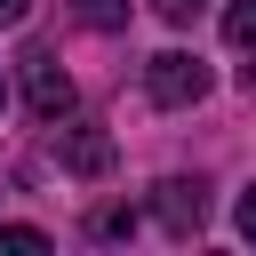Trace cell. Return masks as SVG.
<instances>
[{"instance_id": "6da1fadb", "label": "cell", "mask_w": 256, "mask_h": 256, "mask_svg": "<svg viewBox=\"0 0 256 256\" xmlns=\"http://www.w3.org/2000/svg\"><path fill=\"white\" fill-rule=\"evenodd\" d=\"M144 96H152L160 112H184V104H200V96H208V64H200V56H184V48H168V56H152V64H144Z\"/></svg>"}, {"instance_id": "7a4b0ae2", "label": "cell", "mask_w": 256, "mask_h": 256, "mask_svg": "<svg viewBox=\"0 0 256 256\" xmlns=\"http://www.w3.org/2000/svg\"><path fill=\"white\" fill-rule=\"evenodd\" d=\"M24 104H32L40 120H64V112H72V80H64V64H56L48 48L24 56Z\"/></svg>"}, {"instance_id": "3957f363", "label": "cell", "mask_w": 256, "mask_h": 256, "mask_svg": "<svg viewBox=\"0 0 256 256\" xmlns=\"http://www.w3.org/2000/svg\"><path fill=\"white\" fill-rule=\"evenodd\" d=\"M152 216H160L176 240H192V232L208 224V192H200L192 176H168V184H152Z\"/></svg>"}, {"instance_id": "277c9868", "label": "cell", "mask_w": 256, "mask_h": 256, "mask_svg": "<svg viewBox=\"0 0 256 256\" xmlns=\"http://www.w3.org/2000/svg\"><path fill=\"white\" fill-rule=\"evenodd\" d=\"M56 160H64L72 176H112V136H104V128H64V136H56Z\"/></svg>"}, {"instance_id": "5b68a950", "label": "cell", "mask_w": 256, "mask_h": 256, "mask_svg": "<svg viewBox=\"0 0 256 256\" xmlns=\"http://www.w3.org/2000/svg\"><path fill=\"white\" fill-rule=\"evenodd\" d=\"M72 16H80L88 32H120V24H128V0H72Z\"/></svg>"}, {"instance_id": "8992f818", "label": "cell", "mask_w": 256, "mask_h": 256, "mask_svg": "<svg viewBox=\"0 0 256 256\" xmlns=\"http://www.w3.org/2000/svg\"><path fill=\"white\" fill-rule=\"evenodd\" d=\"M224 40L232 48H256V0H232L224 8Z\"/></svg>"}, {"instance_id": "52a82bcc", "label": "cell", "mask_w": 256, "mask_h": 256, "mask_svg": "<svg viewBox=\"0 0 256 256\" xmlns=\"http://www.w3.org/2000/svg\"><path fill=\"white\" fill-rule=\"evenodd\" d=\"M0 248H8V256H40L48 232H40V224H0Z\"/></svg>"}, {"instance_id": "ba28073f", "label": "cell", "mask_w": 256, "mask_h": 256, "mask_svg": "<svg viewBox=\"0 0 256 256\" xmlns=\"http://www.w3.org/2000/svg\"><path fill=\"white\" fill-rule=\"evenodd\" d=\"M128 224H136V216H128V208H96V224H88V232H96V240H120V232H128Z\"/></svg>"}, {"instance_id": "9c48e42d", "label": "cell", "mask_w": 256, "mask_h": 256, "mask_svg": "<svg viewBox=\"0 0 256 256\" xmlns=\"http://www.w3.org/2000/svg\"><path fill=\"white\" fill-rule=\"evenodd\" d=\"M152 16H160V24H192V16H200V0H152Z\"/></svg>"}, {"instance_id": "30bf717a", "label": "cell", "mask_w": 256, "mask_h": 256, "mask_svg": "<svg viewBox=\"0 0 256 256\" xmlns=\"http://www.w3.org/2000/svg\"><path fill=\"white\" fill-rule=\"evenodd\" d=\"M240 240H256V184L240 192Z\"/></svg>"}, {"instance_id": "8fae6325", "label": "cell", "mask_w": 256, "mask_h": 256, "mask_svg": "<svg viewBox=\"0 0 256 256\" xmlns=\"http://www.w3.org/2000/svg\"><path fill=\"white\" fill-rule=\"evenodd\" d=\"M24 8H32V0H0V24H24Z\"/></svg>"}, {"instance_id": "7c38bea8", "label": "cell", "mask_w": 256, "mask_h": 256, "mask_svg": "<svg viewBox=\"0 0 256 256\" xmlns=\"http://www.w3.org/2000/svg\"><path fill=\"white\" fill-rule=\"evenodd\" d=\"M240 88H248V96H256V56H248V64H240Z\"/></svg>"}, {"instance_id": "4fadbf2b", "label": "cell", "mask_w": 256, "mask_h": 256, "mask_svg": "<svg viewBox=\"0 0 256 256\" xmlns=\"http://www.w3.org/2000/svg\"><path fill=\"white\" fill-rule=\"evenodd\" d=\"M0 112H8V80H0Z\"/></svg>"}]
</instances>
